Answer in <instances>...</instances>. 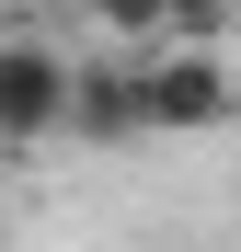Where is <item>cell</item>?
<instances>
[{
  "instance_id": "cell-1",
  "label": "cell",
  "mask_w": 241,
  "mask_h": 252,
  "mask_svg": "<svg viewBox=\"0 0 241 252\" xmlns=\"http://www.w3.org/2000/svg\"><path fill=\"white\" fill-rule=\"evenodd\" d=\"M69 92H80V58H58L46 34H12L0 46V149L69 138Z\"/></svg>"
},
{
  "instance_id": "cell-2",
  "label": "cell",
  "mask_w": 241,
  "mask_h": 252,
  "mask_svg": "<svg viewBox=\"0 0 241 252\" xmlns=\"http://www.w3.org/2000/svg\"><path fill=\"white\" fill-rule=\"evenodd\" d=\"M138 103H149V138H207L230 115V69L207 46H161V58H138Z\"/></svg>"
},
{
  "instance_id": "cell-3",
  "label": "cell",
  "mask_w": 241,
  "mask_h": 252,
  "mask_svg": "<svg viewBox=\"0 0 241 252\" xmlns=\"http://www.w3.org/2000/svg\"><path fill=\"white\" fill-rule=\"evenodd\" d=\"M138 138H149L138 58H115V69H80V92H69V149H138Z\"/></svg>"
},
{
  "instance_id": "cell-4",
  "label": "cell",
  "mask_w": 241,
  "mask_h": 252,
  "mask_svg": "<svg viewBox=\"0 0 241 252\" xmlns=\"http://www.w3.org/2000/svg\"><path fill=\"white\" fill-rule=\"evenodd\" d=\"M92 23L127 34V58H161V46H172V12H161V0H92Z\"/></svg>"
},
{
  "instance_id": "cell-5",
  "label": "cell",
  "mask_w": 241,
  "mask_h": 252,
  "mask_svg": "<svg viewBox=\"0 0 241 252\" xmlns=\"http://www.w3.org/2000/svg\"><path fill=\"white\" fill-rule=\"evenodd\" d=\"M161 12H172V46H207V34L230 23V0H161Z\"/></svg>"
},
{
  "instance_id": "cell-6",
  "label": "cell",
  "mask_w": 241,
  "mask_h": 252,
  "mask_svg": "<svg viewBox=\"0 0 241 252\" xmlns=\"http://www.w3.org/2000/svg\"><path fill=\"white\" fill-rule=\"evenodd\" d=\"M0 46H12V23H0Z\"/></svg>"
}]
</instances>
